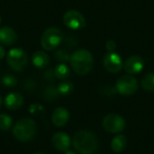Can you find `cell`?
<instances>
[{
  "instance_id": "cell-28",
  "label": "cell",
  "mask_w": 154,
  "mask_h": 154,
  "mask_svg": "<svg viewBox=\"0 0 154 154\" xmlns=\"http://www.w3.org/2000/svg\"><path fill=\"white\" fill-rule=\"evenodd\" d=\"M5 56V51L4 49V47L2 45H0V60L4 59Z\"/></svg>"
},
{
  "instance_id": "cell-32",
  "label": "cell",
  "mask_w": 154,
  "mask_h": 154,
  "mask_svg": "<svg viewBox=\"0 0 154 154\" xmlns=\"http://www.w3.org/2000/svg\"><path fill=\"white\" fill-rule=\"evenodd\" d=\"M0 23H1V17H0Z\"/></svg>"
},
{
  "instance_id": "cell-2",
  "label": "cell",
  "mask_w": 154,
  "mask_h": 154,
  "mask_svg": "<svg viewBox=\"0 0 154 154\" xmlns=\"http://www.w3.org/2000/svg\"><path fill=\"white\" fill-rule=\"evenodd\" d=\"M70 65L79 75L88 74L93 67V56L87 50H79L70 56Z\"/></svg>"
},
{
  "instance_id": "cell-4",
  "label": "cell",
  "mask_w": 154,
  "mask_h": 154,
  "mask_svg": "<svg viewBox=\"0 0 154 154\" xmlns=\"http://www.w3.org/2000/svg\"><path fill=\"white\" fill-rule=\"evenodd\" d=\"M63 38V32L60 29L50 27L43 32L41 38V45L45 51H53L60 46Z\"/></svg>"
},
{
  "instance_id": "cell-25",
  "label": "cell",
  "mask_w": 154,
  "mask_h": 154,
  "mask_svg": "<svg viewBox=\"0 0 154 154\" xmlns=\"http://www.w3.org/2000/svg\"><path fill=\"white\" fill-rule=\"evenodd\" d=\"M43 78L47 81H52L54 79V78H56L55 73H54V69H47L43 73Z\"/></svg>"
},
{
  "instance_id": "cell-21",
  "label": "cell",
  "mask_w": 154,
  "mask_h": 154,
  "mask_svg": "<svg viewBox=\"0 0 154 154\" xmlns=\"http://www.w3.org/2000/svg\"><path fill=\"white\" fill-rule=\"evenodd\" d=\"M12 126V118L5 114L0 115V130L8 131Z\"/></svg>"
},
{
  "instance_id": "cell-22",
  "label": "cell",
  "mask_w": 154,
  "mask_h": 154,
  "mask_svg": "<svg viewBox=\"0 0 154 154\" xmlns=\"http://www.w3.org/2000/svg\"><path fill=\"white\" fill-rule=\"evenodd\" d=\"M2 83L7 88H13L17 84V79L13 75H5L2 79Z\"/></svg>"
},
{
  "instance_id": "cell-15",
  "label": "cell",
  "mask_w": 154,
  "mask_h": 154,
  "mask_svg": "<svg viewBox=\"0 0 154 154\" xmlns=\"http://www.w3.org/2000/svg\"><path fill=\"white\" fill-rule=\"evenodd\" d=\"M32 60L33 65L39 69H44L50 63V58H49L48 54L42 51H35L32 54Z\"/></svg>"
},
{
  "instance_id": "cell-23",
  "label": "cell",
  "mask_w": 154,
  "mask_h": 154,
  "mask_svg": "<svg viewBox=\"0 0 154 154\" xmlns=\"http://www.w3.org/2000/svg\"><path fill=\"white\" fill-rule=\"evenodd\" d=\"M55 60L58 61H68L70 60V55L65 50H59L54 54Z\"/></svg>"
},
{
  "instance_id": "cell-17",
  "label": "cell",
  "mask_w": 154,
  "mask_h": 154,
  "mask_svg": "<svg viewBox=\"0 0 154 154\" xmlns=\"http://www.w3.org/2000/svg\"><path fill=\"white\" fill-rule=\"evenodd\" d=\"M54 73H55V76H56L57 79L64 80V79H68L69 77L70 69H69V68L66 64L60 63V64H58L55 67Z\"/></svg>"
},
{
  "instance_id": "cell-6",
  "label": "cell",
  "mask_w": 154,
  "mask_h": 154,
  "mask_svg": "<svg viewBox=\"0 0 154 154\" xmlns=\"http://www.w3.org/2000/svg\"><path fill=\"white\" fill-rule=\"evenodd\" d=\"M116 88L121 95L131 96L137 91L138 81L132 76H123L116 81Z\"/></svg>"
},
{
  "instance_id": "cell-31",
  "label": "cell",
  "mask_w": 154,
  "mask_h": 154,
  "mask_svg": "<svg viewBox=\"0 0 154 154\" xmlns=\"http://www.w3.org/2000/svg\"><path fill=\"white\" fill-rule=\"evenodd\" d=\"M33 154H43V153H39V152H36V153H33Z\"/></svg>"
},
{
  "instance_id": "cell-30",
  "label": "cell",
  "mask_w": 154,
  "mask_h": 154,
  "mask_svg": "<svg viewBox=\"0 0 154 154\" xmlns=\"http://www.w3.org/2000/svg\"><path fill=\"white\" fill-rule=\"evenodd\" d=\"M1 104H2V97H1V96H0V106H1Z\"/></svg>"
},
{
  "instance_id": "cell-9",
  "label": "cell",
  "mask_w": 154,
  "mask_h": 154,
  "mask_svg": "<svg viewBox=\"0 0 154 154\" xmlns=\"http://www.w3.org/2000/svg\"><path fill=\"white\" fill-rule=\"evenodd\" d=\"M103 63L106 69L111 73L119 72L124 65L120 55L116 52H108L107 54H106L103 60Z\"/></svg>"
},
{
  "instance_id": "cell-18",
  "label": "cell",
  "mask_w": 154,
  "mask_h": 154,
  "mask_svg": "<svg viewBox=\"0 0 154 154\" xmlns=\"http://www.w3.org/2000/svg\"><path fill=\"white\" fill-rule=\"evenodd\" d=\"M141 85L143 87V88L146 91H150V92H153L154 91V73H149L146 74L142 81H141Z\"/></svg>"
},
{
  "instance_id": "cell-5",
  "label": "cell",
  "mask_w": 154,
  "mask_h": 154,
  "mask_svg": "<svg viewBox=\"0 0 154 154\" xmlns=\"http://www.w3.org/2000/svg\"><path fill=\"white\" fill-rule=\"evenodd\" d=\"M6 61L12 69L15 71H22L28 64V56L23 49L14 48L8 51Z\"/></svg>"
},
{
  "instance_id": "cell-12",
  "label": "cell",
  "mask_w": 154,
  "mask_h": 154,
  "mask_svg": "<svg viewBox=\"0 0 154 154\" xmlns=\"http://www.w3.org/2000/svg\"><path fill=\"white\" fill-rule=\"evenodd\" d=\"M69 119V111L64 107H58L56 108L51 116V121L53 125L57 127L64 126Z\"/></svg>"
},
{
  "instance_id": "cell-3",
  "label": "cell",
  "mask_w": 154,
  "mask_h": 154,
  "mask_svg": "<svg viewBox=\"0 0 154 154\" xmlns=\"http://www.w3.org/2000/svg\"><path fill=\"white\" fill-rule=\"evenodd\" d=\"M13 134L18 141H31L36 134V123L30 118L21 119L14 125Z\"/></svg>"
},
{
  "instance_id": "cell-8",
  "label": "cell",
  "mask_w": 154,
  "mask_h": 154,
  "mask_svg": "<svg viewBox=\"0 0 154 154\" xmlns=\"http://www.w3.org/2000/svg\"><path fill=\"white\" fill-rule=\"evenodd\" d=\"M65 25L71 30H79L86 25V20L83 14L76 10L68 11L63 16Z\"/></svg>"
},
{
  "instance_id": "cell-13",
  "label": "cell",
  "mask_w": 154,
  "mask_h": 154,
  "mask_svg": "<svg viewBox=\"0 0 154 154\" xmlns=\"http://www.w3.org/2000/svg\"><path fill=\"white\" fill-rule=\"evenodd\" d=\"M17 40V34L11 27L0 28V43L3 45L10 46L14 44Z\"/></svg>"
},
{
  "instance_id": "cell-20",
  "label": "cell",
  "mask_w": 154,
  "mask_h": 154,
  "mask_svg": "<svg viewBox=\"0 0 154 154\" xmlns=\"http://www.w3.org/2000/svg\"><path fill=\"white\" fill-rule=\"evenodd\" d=\"M57 88H58L60 95H63V96L69 95L73 91V85L70 81H68V80H63L58 85Z\"/></svg>"
},
{
  "instance_id": "cell-24",
  "label": "cell",
  "mask_w": 154,
  "mask_h": 154,
  "mask_svg": "<svg viewBox=\"0 0 154 154\" xmlns=\"http://www.w3.org/2000/svg\"><path fill=\"white\" fill-rule=\"evenodd\" d=\"M29 111L32 115H34V116H39V115H42L44 113V109L42 106H40L39 104H33V105H31L30 107H29Z\"/></svg>"
},
{
  "instance_id": "cell-14",
  "label": "cell",
  "mask_w": 154,
  "mask_h": 154,
  "mask_svg": "<svg viewBox=\"0 0 154 154\" xmlns=\"http://www.w3.org/2000/svg\"><path fill=\"white\" fill-rule=\"evenodd\" d=\"M5 106L10 110H17L23 104V96L19 93H10L5 98Z\"/></svg>"
},
{
  "instance_id": "cell-11",
  "label": "cell",
  "mask_w": 154,
  "mask_h": 154,
  "mask_svg": "<svg viewBox=\"0 0 154 154\" xmlns=\"http://www.w3.org/2000/svg\"><path fill=\"white\" fill-rule=\"evenodd\" d=\"M124 65H125V70L128 74L134 75V74L139 73L143 69L144 61L142 57L134 55V56L129 57Z\"/></svg>"
},
{
  "instance_id": "cell-7",
  "label": "cell",
  "mask_w": 154,
  "mask_h": 154,
  "mask_svg": "<svg viewBox=\"0 0 154 154\" xmlns=\"http://www.w3.org/2000/svg\"><path fill=\"white\" fill-rule=\"evenodd\" d=\"M102 125L104 129L111 134H118L125 127V122L124 118L116 114H109L105 116Z\"/></svg>"
},
{
  "instance_id": "cell-19",
  "label": "cell",
  "mask_w": 154,
  "mask_h": 154,
  "mask_svg": "<svg viewBox=\"0 0 154 154\" xmlns=\"http://www.w3.org/2000/svg\"><path fill=\"white\" fill-rule=\"evenodd\" d=\"M60 93L58 90V88L54 87V86H49L47 87L42 93L43 98L47 101H53L55 100L58 97H59Z\"/></svg>"
},
{
  "instance_id": "cell-1",
  "label": "cell",
  "mask_w": 154,
  "mask_h": 154,
  "mask_svg": "<svg viewBox=\"0 0 154 154\" xmlns=\"http://www.w3.org/2000/svg\"><path fill=\"white\" fill-rule=\"evenodd\" d=\"M72 144L81 154H92L97 148V137L88 131H79L73 137Z\"/></svg>"
},
{
  "instance_id": "cell-10",
  "label": "cell",
  "mask_w": 154,
  "mask_h": 154,
  "mask_svg": "<svg viewBox=\"0 0 154 154\" xmlns=\"http://www.w3.org/2000/svg\"><path fill=\"white\" fill-rule=\"evenodd\" d=\"M51 143L57 151L67 152L70 146V138L67 134L59 132L52 136Z\"/></svg>"
},
{
  "instance_id": "cell-26",
  "label": "cell",
  "mask_w": 154,
  "mask_h": 154,
  "mask_svg": "<svg viewBox=\"0 0 154 154\" xmlns=\"http://www.w3.org/2000/svg\"><path fill=\"white\" fill-rule=\"evenodd\" d=\"M106 48L108 51V52H114L115 50L116 49V42H114L112 40L108 41L106 42Z\"/></svg>"
},
{
  "instance_id": "cell-29",
  "label": "cell",
  "mask_w": 154,
  "mask_h": 154,
  "mask_svg": "<svg viewBox=\"0 0 154 154\" xmlns=\"http://www.w3.org/2000/svg\"><path fill=\"white\" fill-rule=\"evenodd\" d=\"M65 154H76V153H75V152H70V151H67Z\"/></svg>"
},
{
  "instance_id": "cell-16",
  "label": "cell",
  "mask_w": 154,
  "mask_h": 154,
  "mask_svg": "<svg viewBox=\"0 0 154 154\" xmlns=\"http://www.w3.org/2000/svg\"><path fill=\"white\" fill-rule=\"evenodd\" d=\"M126 137L124 134H118L116 135L112 143H111V148L115 152H123L126 147Z\"/></svg>"
},
{
  "instance_id": "cell-27",
  "label": "cell",
  "mask_w": 154,
  "mask_h": 154,
  "mask_svg": "<svg viewBox=\"0 0 154 154\" xmlns=\"http://www.w3.org/2000/svg\"><path fill=\"white\" fill-rule=\"evenodd\" d=\"M32 82L30 81V80H27L26 81V83H25V85H24V87H25V89H32L33 87H34V84H31Z\"/></svg>"
}]
</instances>
